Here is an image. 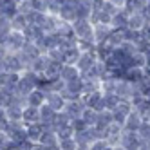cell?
Masks as SVG:
<instances>
[{
	"label": "cell",
	"mask_w": 150,
	"mask_h": 150,
	"mask_svg": "<svg viewBox=\"0 0 150 150\" xmlns=\"http://www.w3.org/2000/svg\"><path fill=\"white\" fill-rule=\"evenodd\" d=\"M72 29L76 33L78 40H89V42H96L94 40V25L91 24V20H76L72 24Z\"/></svg>",
	"instance_id": "obj_1"
},
{
	"label": "cell",
	"mask_w": 150,
	"mask_h": 150,
	"mask_svg": "<svg viewBox=\"0 0 150 150\" xmlns=\"http://www.w3.org/2000/svg\"><path fill=\"white\" fill-rule=\"evenodd\" d=\"M25 69V65L20 60L18 52L11 54V52H2V72H20Z\"/></svg>",
	"instance_id": "obj_2"
},
{
	"label": "cell",
	"mask_w": 150,
	"mask_h": 150,
	"mask_svg": "<svg viewBox=\"0 0 150 150\" xmlns=\"http://www.w3.org/2000/svg\"><path fill=\"white\" fill-rule=\"evenodd\" d=\"M141 143L143 139L139 137L137 132H128V130H123L121 134V141H120V146H123L125 150H139L141 148Z\"/></svg>",
	"instance_id": "obj_3"
},
{
	"label": "cell",
	"mask_w": 150,
	"mask_h": 150,
	"mask_svg": "<svg viewBox=\"0 0 150 150\" xmlns=\"http://www.w3.org/2000/svg\"><path fill=\"white\" fill-rule=\"evenodd\" d=\"M98 62H100V60H98V54H96V52H81V56H80V60H78V63H76V67H78L80 72L83 74V72L91 71Z\"/></svg>",
	"instance_id": "obj_4"
},
{
	"label": "cell",
	"mask_w": 150,
	"mask_h": 150,
	"mask_svg": "<svg viewBox=\"0 0 150 150\" xmlns=\"http://www.w3.org/2000/svg\"><path fill=\"white\" fill-rule=\"evenodd\" d=\"M49 107H52L56 112H62V110H65V107H67V100L63 98V96L60 92H47V101H45Z\"/></svg>",
	"instance_id": "obj_5"
},
{
	"label": "cell",
	"mask_w": 150,
	"mask_h": 150,
	"mask_svg": "<svg viewBox=\"0 0 150 150\" xmlns=\"http://www.w3.org/2000/svg\"><path fill=\"white\" fill-rule=\"evenodd\" d=\"M85 109H87V107H85L83 100L80 98V100H76V101H69L67 107H65V112L71 116V120H78V117L83 116Z\"/></svg>",
	"instance_id": "obj_6"
},
{
	"label": "cell",
	"mask_w": 150,
	"mask_h": 150,
	"mask_svg": "<svg viewBox=\"0 0 150 150\" xmlns=\"http://www.w3.org/2000/svg\"><path fill=\"white\" fill-rule=\"evenodd\" d=\"M56 117H58V112L52 109V107H49L47 103L44 107H40V120H42V125H44V127L54 125Z\"/></svg>",
	"instance_id": "obj_7"
},
{
	"label": "cell",
	"mask_w": 150,
	"mask_h": 150,
	"mask_svg": "<svg viewBox=\"0 0 150 150\" xmlns=\"http://www.w3.org/2000/svg\"><path fill=\"white\" fill-rule=\"evenodd\" d=\"M143 121H145V117L134 109L132 114L127 117V123H125L123 128H125V130H128V132H137V130H139V127L143 125Z\"/></svg>",
	"instance_id": "obj_8"
},
{
	"label": "cell",
	"mask_w": 150,
	"mask_h": 150,
	"mask_svg": "<svg viewBox=\"0 0 150 150\" xmlns=\"http://www.w3.org/2000/svg\"><path fill=\"white\" fill-rule=\"evenodd\" d=\"M45 101H47V92H44L42 89H35L27 96V105L29 107H38L40 109V107L45 105Z\"/></svg>",
	"instance_id": "obj_9"
},
{
	"label": "cell",
	"mask_w": 150,
	"mask_h": 150,
	"mask_svg": "<svg viewBox=\"0 0 150 150\" xmlns=\"http://www.w3.org/2000/svg\"><path fill=\"white\" fill-rule=\"evenodd\" d=\"M24 109L25 107H20V105H9L6 109H2V112L6 114V117L9 121H22L24 120Z\"/></svg>",
	"instance_id": "obj_10"
},
{
	"label": "cell",
	"mask_w": 150,
	"mask_h": 150,
	"mask_svg": "<svg viewBox=\"0 0 150 150\" xmlns=\"http://www.w3.org/2000/svg\"><path fill=\"white\" fill-rule=\"evenodd\" d=\"M24 125L27 127V125H35V123H42V120H40V109L38 107H25L24 109Z\"/></svg>",
	"instance_id": "obj_11"
},
{
	"label": "cell",
	"mask_w": 150,
	"mask_h": 150,
	"mask_svg": "<svg viewBox=\"0 0 150 150\" xmlns=\"http://www.w3.org/2000/svg\"><path fill=\"white\" fill-rule=\"evenodd\" d=\"M45 132V127L42 123H35V125H27V139L33 143H40L42 136Z\"/></svg>",
	"instance_id": "obj_12"
},
{
	"label": "cell",
	"mask_w": 150,
	"mask_h": 150,
	"mask_svg": "<svg viewBox=\"0 0 150 150\" xmlns=\"http://www.w3.org/2000/svg\"><path fill=\"white\" fill-rule=\"evenodd\" d=\"M83 87H85V81H83L81 76L65 83V91H69L72 96H76V98H81V96H83Z\"/></svg>",
	"instance_id": "obj_13"
},
{
	"label": "cell",
	"mask_w": 150,
	"mask_h": 150,
	"mask_svg": "<svg viewBox=\"0 0 150 150\" xmlns=\"http://www.w3.org/2000/svg\"><path fill=\"white\" fill-rule=\"evenodd\" d=\"M58 16H60L65 24H74V22L78 20V16H76V9H72V7L67 6V4H63V6L60 7Z\"/></svg>",
	"instance_id": "obj_14"
},
{
	"label": "cell",
	"mask_w": 150,
	"mask_h": 150,
	"mask_svg": "<svg viewBox=\"0 0 150 150\" xmlns=\"http://www.w3.org/2000/svg\"><path fill=\"white\" fill-rule=\"evenodd\" d=\"M128 18H130V16H128V15L123 11V9H121V11L117 13V15L112 16V24H110V25H112L114 29L127 31V29H128Z\"/></svg>",
	"instance_id": "obj_15"
},
{
	"label": "cell",
	"mask_w": 150,
	"mask_h": 150,
	"mask_svg": "<svg viewBox=\"0 0 150 150\" xmlns=\"http://www.w3.org/2000/svg\"><path fill=\"white\" fill-rule=\"evenodd\" d=\"M81 76V72H80V69L76 67V65H63V69H62V74H60V78L63 80V81H71V80H76V78H80Z\"/></svg>",
	"instance_id": "obj_16"
},
{
	"label": "cell",
	"mask_w": 150,
	"mask_h": 150,
	"mask_svg": "<svg viewBox=\"0 0 150 150\" xmlns=\"http://www.w3.org/2000/svg\"><path fill=\"white\" fill-rule=\"evenodd\" d=\"M146 18L143 16V13H134L128 18V29H136V31H143V27L146 25Z\"/></svg>",
	"instance_id": "obj_17"
},
{
	"label": "cell",
	"mask_w": 150,
	"mask_h": 150,
	"mask_svg": "<svg viewBox=\"0 0 150 150\" xmlns=\"http://www.w3.org/2000/svg\"><path fill=\"white\" fill-rule=\"evenodd\" d=\"M63 65H65V63H62V62H52V60H51V63L47 65V69H45V74H44V76H45V78H49V80L60 78Z\"/></svg>",
	"instance_id": "obj_18"
},
{
	"label": "cell",
	"mask_w": 150,
	"mask_h": 150,
	"mask_svg": "<svg viewBox=\"0 0 150 150\" xmlns=\"http://www.w3.org/2000/svg\"><path fill=\"white\" fill-rule=\"evenodd\" d=\"M40 145H44V146H56V145H60V139H58L56 132L45 130L44 136H42V139H40Z\"/></svg>",
	"instance_id": "obj_19"
},
{
	"label": "cell",
	"mask_w": 150,
	"mask_h": 150,
	"mask_svg": "<svg viewBox=\"0 0 150 150\" xmlns=\"http://www.w3.org/2000/svg\"><path fill=\"white\" fill-rule=\"evenodd\" d=\"M121 101H123V100H121L117 94H103V105H105L107 110H114Z\"/></svg>",
	"instance_id": "obj_20"
},
{
	"label": "cell",
	"mask_w": 150,
	"mask_h": 150,
	"mask_svg": "<svg viewBox=\"0 0 150 150\" xmlns=\"http://www.w3.org/2000/svg\"><path fill=\"white\" fill-rule=\"evenodd\" d=\"M143 78H145V71H143V69H137V67H136V69H128V71H127V76H125L127 81H130V83H134V85L139 83Z\"/></svg>",
	"instance_id": "obj_21"
},
{
	"label": "cell",
	"mask_w": 150,
	"mask_h": 150,
	"mask_svg": "<svg viewBox=\"0 0 150 150\" xmlns=\"http://www.w3.org/2000/svg\"><path fill=\"white\" fill-rule=\"evenodd\" d=\"M98 116H100L98 110H94V109H85V112H83V116H81V120L87 123L89 127H96V123H98Z\"/></svg>",
	"instance_id": "obj_22"
},
{
	"label": "cell",
	"mask_w": 150,
	"mask_h": 150,
	"mask_svg": "<svg viewBox=\"0 0 150 150\" xmlns=\"http://www.w3.org/2000/svg\"><path fill=\"white\" fill-rule=\"evenodd\" d=\"M56 136H58V139H60V141H63V139H72L74 136H76V132H74V128L69 125V127H63V128H60V130L56 132Z\"/></svg>",
	"instance_id": "obj_23"
},
{
	"label": "cell",
	"mask_w": 150,
	"mask_h": 150,
	"mask_svg": "<svg viewBox=\"0 0 150 150\" xmlns=\"http://www.w3.org/2000/svg\"><path fill=\"white\" fill-rule=\"evenodd\" d=\"M137 134H139V137H141L143 141H150V121H143V125L139 127Z\"/></svg>",
	"instance_id": "obj_24"
},
{
	"label": "cell",
	"mask_w": 150,
	"mask_h": 150,
	"mask_svg": "<svg viewBox=\"0 0 150 150\" xmlns=\"http://www.w3.org/2000/svg\"><path fill=\"white\" fill-rule=\"evenodd\" d=\"M60 150H78V143L76 139H63V141H60Z\"/></svg>",
	"instance_id": "obj_25"
},
{
	"label": "cell",
	"mask_w": 150,
	"mask_h": 150,
	"mask_svg": "<svg viewBox=\"0 0 150 150\" xmlns=\"http://www.w3.org/2000/svg\"><path fill=\"white\" fill-rule=\"evenodd\" d=\"M71 127L74 128V132H83V130H87V128H89V125L85 123L81 117H78V120H72Z\"/></svg>",
	"instance_id": "obj_26"
},
{
	"label": "cell",
	"mask_w": 150,
	"mask_h": 150,
	"mask_svg": "<svg viewBox=\"0 0 150 150\" xmlns=\"http://www.w3.org/2000/svg\"><path fill=\"white\" fill-rule=\"evenodd\" d=\"M112 150H125L123 146H120V145H116V146H112Z\"/></svg>",
	"instance_id": "obj_27"
},
{
	"label": "cell",
	"mask_w": 150,
	"mask_h": 150,
	"mask_svg": "<svg viewBox=\"0 0 150 150\" xmlns=\"http://www.w3.org/2000/svg\"><path fill=\"white\" fill-rule=\"evenodd\" d=\"M148 150H150V143H148Z\"/></svg>",
	"instance_id": "obj_28"
}]
</instances>
